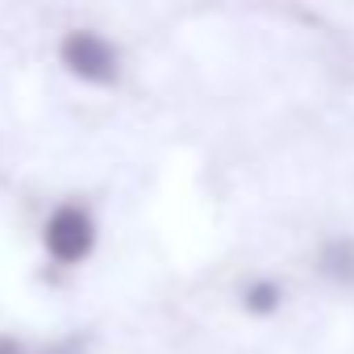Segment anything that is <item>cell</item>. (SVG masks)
<instances>
[{
    "label": "cell",
    "mask_w": 354,
    "mask_h": 354,
    "mask_svg": "<svg viewBox=\"0 0 354 354\" xmlns=\"http://www.w3.org/2000/svg\"><path fill=\"white\" fill-rule=\"evenodd\" d=\"M55 59L84 88H117L121 75H125L121 46L104 30H96V26H71V30H63L59 46H55Z\"/></svg>",
    "instance_id": "cell-2"
},
{
    "label": "cell",
    "mask_w": 354,
    "mask_h": 354,
    "mask_svg": "<svg viewBox=\"0 0 354 354\" xmlns=\"http://www.w3.org/2000/svg\"><path fill=\"white\" fill-rule=\"evenodd\" d=\"M317 275L333 288H354V234H329L317 246Z\"/></svg>",
    "instance_id": "cell-3"
},
{
    "label": "cell",
    "mask_w": 354,
    "mask_h": 354,
    "mask_svg": "<svg viewBox=\"0 0 354 354\" xmlns=\"http://www.w3.org/2000/svg\"><path fill=\"white\" fill-rule=\"evenodd\" d=\"M238 304L250 313V317H271L283 308V283L275 275H250L242 288H238Z\"/></svg>",
    "instance_id": "cell-4"
},
{
    "label": "cell",
    "mask_w": 354,
    "mask_h": 354,
    "mask_svg": "<svg viewBox=\"0 0 354 354\" xmlns=\"http://www.w3.org/2000/svg\"><path fill=\"white\" fill-rule=\"evenodd\" d=\"M38 242L50 267L59 271H75L84 263H92L96 246H100V217L84 196H63L46 209L42 225H38Z\"/></svg>",
    "instance_id": "cell-1"
},
{
    "label": "cell",
    "mask_w": 354,
    "mask_h": 354,
    "mask_svg": "<svg viewBox=\"0 0 354 354\" xmlns=\"http://www.w3.org/2000/svg\"><path fill=\"white\" fill-rule=\"evenodd\" d=\"M34 346L26 342V337H17V333H5L0 329V354H30Z\"/></svg>",
    "instance_id": "cell-5"
}]
</instances>
